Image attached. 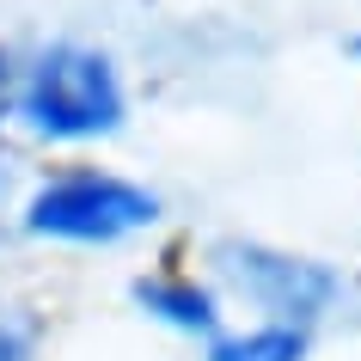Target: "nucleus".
I'll return each mask as SVG.
<instances>
[{"label":"nucleus","mask_w":361,"mask_h":361,"mask_svg":"<svg viewBox=\"0 0 361 361\" xmlns=\"http://www.w3.org/2000/svg\"><path fill=\"white\" fill-rule=\"evenodd\" d=\"M13 111L49 141H104L123 129L129 92H123L111 56H98L86 43H56L31 61Z\"/></svg>","instance_id":"1"},{"label":"nucleus","mask_w":361,"mask_h":361,"mask_svg":"<svg viewBox=\"0 0 361 361\" xmlns=\"http://www.w3.org/2000/svg\"><path fill=\"white\" fill-rule=\"evenodd\" d=\"M159 221V196L116 171H61L25 202V233L56 245H116Z\"/></svg>","instance_id":"2"},{"label":"nucleus","mask_w":361,"mask_h":361,"mask_svg":"<svg viewBox=\"0 0 361 361\" xmlns=\"http://www.w3.org/2000/svg\"><path fill=\"white\" fill-rule=\"evenodd\" d=\"M214 269H221L251 306H264L269 324H294V331H312V319L343 294V276L331 264H312V257H294V251L257 245V239H227V245H214Z\"/></svg>","instance_id":"3"},{"label":"nucleus","mask_w":361,"mask_h":361,"mask_svg":"<svg viewBox=\"0 0 361 361\" xmlns=\"http://www.w3.org/2000/svg\"><path fill=\"white\" fill-rule=\"evenodd\" d=\"M135 306L147 312V319L171 324V331H190V337H221V306H214L209 288H196L190 276H141L129 288Z\"/></svg>","instance_id":"4"},{"label":"nucleus","mask_w":361,"mask_h":361,"mask_svg":"<svg viewBox=\"0 0 361 361\" xmlns=\"http://www.w3.org/2000/svg\"><path fill=\"white\" fill-rule=\"evenodd\" d=\"M306 349H312V331H294V324H251V331L214 337L209 361H306Z\"/></svg>","instance_id":"5"},{"label":"nucleus","mask_w":361,"mask_h":361,"mask_svg":"<svg viewBox=\"0 0 361 361\" xmlns=\"http://www.w3.org/2000/svg\"><path fill=\"white\" fill-rule=\"evenodd\" d=\"M37 355V319H25L19 306H0V361H31Z\"/></svg>","instance_id":"6"},{"label":"nucleus","mask_w":361,"mask_h":361,"mask_svg":"<svg viewBox=\"0 0 361 361\" xmlns=\"http://www.w3.org/2000/svg\"><path fill=\"white\" fill-rule=\"evenodd\" d=\"M349 49H355V56H361V37H355V43H349Z\"/></svg>","instance_id":"7"}]
</instances>
